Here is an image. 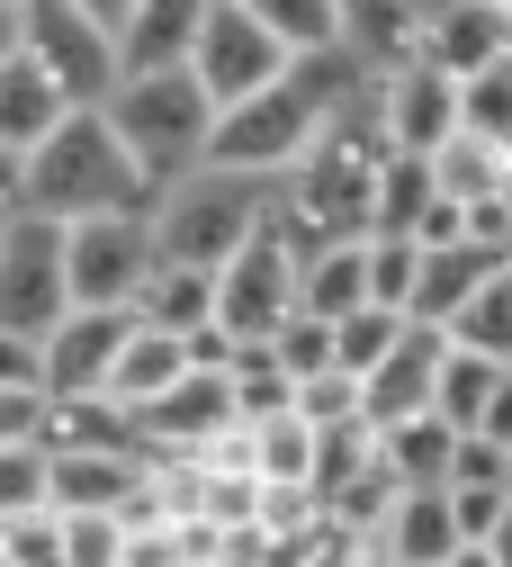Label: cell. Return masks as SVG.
Wrapping results in <instances>:
<instances>
[{"mask_svg":"<svg viewBox=\"0 0 512 567\" xmlns=\"http://www.w3.org/2000/svg\"><path fill=\"white\" fill-rule=\"evenodd\" d=\"M163 189L144 181V163L126 154V135L108 109H72L28 163H10V207H36V217H126V207H154Z\"/></svg>","mask_w":512,"mask_h":567,"instance_id":"cell-1","label":"cell"},{"mask_svg":"<svg viewBox=\"0 0 512 567\" xmlns=\"http://www.w3.org/2000/svg\"><path fill=\"white\" fill-rule=\"evenodd\" d=\"M387 126H378V100L359 109V117H342L324 145L279 181V217L297 226V244L306 252H324V244H369L378 235V181H387Z\"/></svg>","mask_w":512,"mask_h":567,"instance_id":"cell-2","label":"cell"},{"mask_svg":"<svg viewBox=\"0 0 512 567\" xmlns=\"http://www.w3.org/2000/svg\"><path fill=\"white\" fill-rule=\"evenodd\" d=\"M100 109L117 117L126 154L144 163L154 189H171V181H189L198 163H216V126H226V109H216V91L189 73V63H180V73H126Z\"/></svg>","mask_w":512,"mask_h":567,"instance_id":"cell-3","label":"cell"},{"mask_svg":"<svg viewBox=\"0 0 512 567\" xmlns=\"http://www.w3.org/2000/svg\"><path fill=\"white\" fill-rule=\"evenodd\" d=\"M270 217H279V181L234 172V163H198L189 181H171V189L154 198L163 261H189V270H226Z\"/></svg>","mask_w":512,"mask_h":567,"instance_id":"cell-4","label":"cell"},{"mask_svg":"<svg viewBox=\"0 0 512 567\" xmlns=\"http://www.w3.org/2000/svg\"><path fill=\"white\" fill-rule=\"evenodd\" d=\"M0 45H28L82 109H100V100L126 82L117 28H100L82 0H0Z\"/></svg>","mask_w":512,"mask_h":567,"instance_id":"cell-5","label":"cell"},{"mask_svg":"<svg viewBox=\"0 0 512 567\" xmlns=\"http://www.w3.org/2000/svg\"><path fill=\"white\" fill-rule=\"evenodd\" d=\"M72 307V226L36 217V207H10L0 217V333H28L45 342Z\"/></svg>","mask_w":512,"mask_h":567,"instance_id":"cell-6","label":"cell"},{"mask_svg":"<svg viewBox=\"0 0 512 567\" xmlns=\"http://www.w3.org/2000/svg\"><path fill=\"white\" fill-rule=\"evenodd\" d=\"M216 298H226V333H243V342H270L288 316L306 307V244H297V226L288 217H270L226 270H216Z\"/></svg>","mask_w":512,"mask_h":567,"instance_id":"cell-7","label":"cell"},{"mask_svg":"<svg viewBox=\"0 0 512 567\" xmlns=\"http://www.w3.org/2000/svg\"><path fill=\"white\" fill-rule=\"evenodd\" d=\"M171 261L154 235V207H126V217H82L72 226V298L82 307H144Z\"/></svg>","mask_w":512,"mask_h":567,"instance_id":"cell-8","label":"cell"},{"mask_svg":"<svg viewBox=\"0 0 512 567\" xmlns=\"http://www.w3.org/2000/svg\"><path fill=\"white\" fill-rule=\"evenodd\" d=\"M288 63H297V54H288V45L243 10V0H216V10H207V37H198V54H189V73L216 91V109H243V100H261V91L288 73Z\"/></svg>","mask_w":512,"mask_h":567,"instance_id":"cell-9","label":"cell"},{"mask_svg":"<svg viewBox=\"0 0 512 567\" xmlns=\"http://www.w3.org/2000/svg\"><path fill=\"white\" fill-rule=\"evenodd\" d=\"M135 324H144V307H72V316L45 333V388H54V396H108Z\"/></svg>","mask_w":512,"mask_h":567,"instance_id":"cell-10","label":"cell"},{"mask_svg":"<svg viewBox=\"0 0 512 567\" xmlns=\"http://www.w3.org/2000/svg\"><path fill=\"white\" fill-rule=\"evenodd\" d=\"M378 126L396 154H441L450 135H468V100H459V73H441V63H405V73L378 82Z\"/></svg>","mask_w":512,"mask_h":567,"instance_id":"cell-11","label":"cell"},{"mask_svg":"<svg viewBox=\"0 0 512 567\" xmlns=\"http://www.w3.org/2000/svg\"><path fill=\"white\" fill-rule=\"evenodd\" d=\"M450 324H405V342L369 370V423H405V414H441V370H450Z\"/></svg>","mask_w":512,"mask_h":567,"instance_id":"cell-12","label":"cell"},{"mask_svg":"<svg viewBox=\"0 0 512 567\" xmlns=\"http://www.w3.org/2000/svg\"><path fill=\"white\" fill-rule=\"evenodd\" d=\"M72 109H82V100H72L28 45H0V163H28Z\"/></svg>","mask_w":512,"mask_h":567,"instance_id":"cell-13","label":"cell"},{"mask_svg":"<svg viewBox=\"0 0 512 567\" xmlns=\"http://www.w3.org/2000/svg\"><path fill=\"white\" fill-rule=\"evenodd\" d=\"M342 54L359 63V73H405V63L431 54V19L422 0H342Z\"/></svg>","mask_w":512,"mask_h":567,"instance_id":"cell-14","label":"cell"},{"mask_svg":"<svg viewBox=\"0 0 512 567\" xmlns=\"http://www.w3.org/2000/svg\"><path fill=\"white\" fill-rule=\"evenodd\" d=\"M243 405H234V379L226 370H189L163 405H144V442L154 451H216V433H234Z\"/></svg>","mask_w":512,"mask_h":567,"instance_id":"cell-15","label":"cell"},{"mask_svg":"<svg viewBox=\"0 0 512 567\" xmlns=\"http://www.w3.org/2000/svg\"><path fill=\"white\" fill-rule=\"evenodd\" d=\"M207 10L216 0H144V10L117 28L126 73H180V63L198 54V37H207Z\"/></svg>","mask_w":512,"mask_h":567,"instance_id":"cell-16","label":"cell"},{"mask_svg":"<svg viewBox=\"0 0 512 567\" xmlns=\"http://www.w3.org/2000/svg\"><path fill=\"white\" fill-rule=\"evenodd\" d=\"M503 261L512 252H494V244H422V298H414V316L422 324H459V307L485 289Z\"/></svg>","mask_w":512,"mask_h":567,"instance_id":"cell-17","label":"cell"},{"mask_svg":"<svg viewBox=\"0 0 512 567\" xmlns=\"http://www.w3.org/2000/svg\"><path fill=\"white\" fill-rule=\"evenodd\" d=\"M378 549H387L396 567H441L450 549H468V540H459V514H450V486H405Z\"/></svg>","mask_w":512,"mask_h":567,"instance_id":"cell-18","label":"cell"},{"mask_svg":"<svg viewBox=\"0 0 512 567\" xmlns=\"http://www.w3.org/2000/svg\"><path fill=\"white\" fill-rule=\"evenodd\" d=\"M512 54V10L503 0H459V10H441L431 19V63L441 73H485V63H503Z\"/></svg>","mask_w":512,"mask_h":567,"instance_id":"cell-19","label":"cell"},{"mask_svg":"<svg viewBox=\"0 0 512 567\" xmlns=\"http://www.w3.org/2000/svg\"><path fill=\"white\" fill-rule=\"evenodd\" d=\"M198 370V351H189V333H163V324H135V342H126V361H117V379H108V396H126L135 414L144 405H163L180 379Z\"/></svg>","mask_w":512,"mask_h":567,"instance_id":"cell-20","label":"cell"},{"mask_svg":"<svg viewBox=\"0 0 512 567\" xmlns=\"http://www.w3.org/2000/svg\"><path fill=\"white\" fill-rule=\"evenodd\" d=\"M378 451L405 486H450V460H459V423L450 414H405V423H378Z\"/></svg>","mask_w":512,"mask_h":567,"instance_id":"cell-21","label":"cell"},{"mask_svg":"<svg viewBox=\"0 0 512 567\" xmlns=\"http://www.w3.org/2000/svg\"><path fill=\"white\" fill-rule=\"evenodd\" d=\"M359 307H378L369 298V244H324L306 252V316H359Z\"/></svg>","mask_w":512,"mask_h":567,"instance_id":"cell-22","label":"cell"},{"mask_svg":"<svg viewBox=\"0 0 512 567\" xmlns=\"http://www.w3.org/2000/svg\"><path fill=\"white\" fill-rule=\"evenodd\" d=\"M216 316H226V298H216V270L171 261L154 289H144V324H163V333H207Z\"/></svg>","mask_w":512,"mask_h":567,"instance_id":"cell-23","label":"cell"},{"mask_svg":"<svg viewBox=\"0 0 512 567\" xmlns=\"http://www.w3.org/2000/svg\"><path fill=\"white\" fill-rule=\"evenodd\" d=\"M431 181H441V198L477 207V198H494V189L512 181V145H485V135H450V145L431 154Z\"/></svg>","mask_w":512,"mask_h":567,"instance_id":"cell-24","label":"cell"},{"mask_svg":"<svg viewBox=\"0 0 512 567\" xmlns=\"http://www.w3.org/2000/svg\"><path fill=\"white\" fill-rule=\"evenodd\" d=\"M450 342H459V333H450ZM503 388H512V361H485V351L459 342V351H450V370H441V414L459 423V433H477L485 405H494Z\"/></svg>","mask_w":512,"mask_h":567,"instance_id":"cell-25","label":"cell"},{"mask_svg":"<svg viewBox=\"0 0 512 567\" xmlns=\"http://www.w3.org/2000/svg\"><path fill=\"white\" fill-rule=\"evenodd\" d=\"M243 10H252L288 54H333V45H342V0H243Z\"/></svg>","mask_w":512,"mask_h":567,"instance_id":"cell-26","label":"cell"},{"mask_svg":"<svg viewBox=\"0 0 512 567\" xmlns=\"http://www.w3.org/2000/svg\"><path fill=\"white\" fill-rule=\"evenodd\" d=\"M54 505V442H0V514Z\"/></svg>","mask_w":512,"mask_h":567,"instance_id":"cell-27","label":"cell"},{"mask_svg":"<svg viewBox=\"0 0 512 567\" xmlns=\"http://www.w3.org/2000/svg\"><path fill=\"white\" fill-rule=\"evenodd\" d=\"M468 351H485V361H512V261L485 279V289L459 307V324H450Z\"/></svg>","mask_w":512,"mask_h":567,"instance_id":"cell-28","label":"cell"},{"mask_svg":"<svg viewBox=\"0 0 512 567\" xmlns=\"http://www.w3.org/2000/svg\"><path fill=\"white\" fill-rule=\"evenodd\" d=\"M369 298L414 316V298H422V244L414 235H369Z\"/></svg>","mask_w":512,"mask_h":567,"instance_id":"cell-29","label":"cell"},{"mask_svg":"<svg viewBox=\"0 0 512 567\" xmlns=\"http://www.w3.org/2000/svg\"><path fill=\"white\" fill-rule=\"evenodd\" d=\"M459 100H468V135H485V145H512V54L485 63V73H468Z\"/></svg>","mask_w":512,"mask_h":567,"instance_id":"cell-30","label":"cell"},{"mask_svg":"<svg viewBox=\"0 0 512 567\" xmlns=\"http://www.w3.org/2000/svg\"><path fill=\"white\" fill-rule=\"evenodd\" d=\"M126 514H63V567H126Z\"/></svg>","mask_w":512,"mask_h":567,"instance_id":"cell-31","label":"cell"},{"mask_svg":"<svg viewBox=\"0 0 512 567\" xmlns=\"http://www.w3.org/2000/svg\"><path fill=\"white\" fill-rule=\"evenodd\" d=\"M405 324H414V316H396V307H359V316H342V370L369 379L387 351L405 342Z\"/></svg>","mask_w":512,"mask_h":567,"instance_id":"cell-32","label":"cell"},{"mask_svg":"<svg viewBox=\"0 0 512 567\" xmlns=\"http://www.w3.org/2000/svg\"><path fill=\"white\" fill-rule=\"evenodd\" d=\"M0 558L63 567V505H45V514H0Z\"/></svg>","mask_w":512,"mask_h":567,"instance_id":"cell-33","label":"cell"},{"mask_svg":"<svg viewBox=\"0 0 512 567\" xmlns=\"http://www.w3.org/2000/svg\"><path fill=\"white\" fill-rule=\"evenodd\" d=\"M450 486H512V477H503V442H485V433H459Z\"/></svg>","mask_w":512,"mask_h":567,"instance_id":"cell-34","label":"cell"},{"mask_svg":"<svg viewBox=\"0 0 512 567\" xmlns=\"http://www.w3.org/2000/svg\"><path fill=\"white\" fill-rule=\"evenodd\" d=\"M82 10H91V19H100V28H126V19H135V10H144V0H82Z\"/></svg>","mask_w":512,"mask_h":567,"instance_id":"cell-35","label":"cell"},{"mask_svg":"<svg viewBox=\"0 0 512 567\" xmlns=\"http://www.w3.org/2000/svg\"><path fill=\"white\" fill-rule=\"evenodd\" d=\"M441 567H503V558H494V549H485V540H468V549H450V558H441Z\"/></svg>","mask_w":512,"mask_h":567,"instance_id":"cell-36","label":"cell"},{"mask_svg":"<svg viewBox=\"0 0 512 567\" xmlns=\"http://www.w3.org/2000/svg\"><path fill=\"white\" fill-rule=\"evenodd\" d=\"M485 549H494V558H503V567H512V514H503V532H494V540H485Z\"/></svg>","mask_w":512,"mask_h":567,"instance_id":"cell-37","label":"cell"},{"mask_svg":"<svg viewBox=\"0 0 512 567\" xmlns=\"http://www.w3.org/2000/svg\"><path fill=\"white\" fill-rule=\"evenodd\" d=\"M441 10H459V0H422V19H441Z\"/></svg>","mask_w":512,"mask_h":567,"instance_id":"cell-38","label":"cell"},{"mask_svg":"<svg viewBox=\"0 0 512 567\" xmlns=\"http://www.w3.org/2000/svg\"><path fill=\"white\" fill-rule=\"evenodd\" d=\"M503 477H512V442H503Z\"/></svg>","mask_w":512,"mask_h":567,"instance_id":"cell-39","label":"cell"},{"mask_svg":"<svg viewBox=\"0 0 512 567\" xmlns=\"http://www.w3.org/2000/svg\"><path fill=\"white\" fill-rule=\"evenodd\" d=\"M503 10H512V0H503Z\"/></svg>","mask_w":512,"mask_h":567,"instance_id":"cell-40","label":"cell"},{"mask_svg":"<svg viewBox=\"0 0 512 567\" xmlns=\"http://www.w3.org/2000/svg\"><path fill=\"white\" fill-rule=\"evenodd\" d=\"M387 567H396V558H387Z\"/></svg>","mask_w":512,"mask_h":567,"instance_id":"cell-41","label":"cell"}]
</instances>
